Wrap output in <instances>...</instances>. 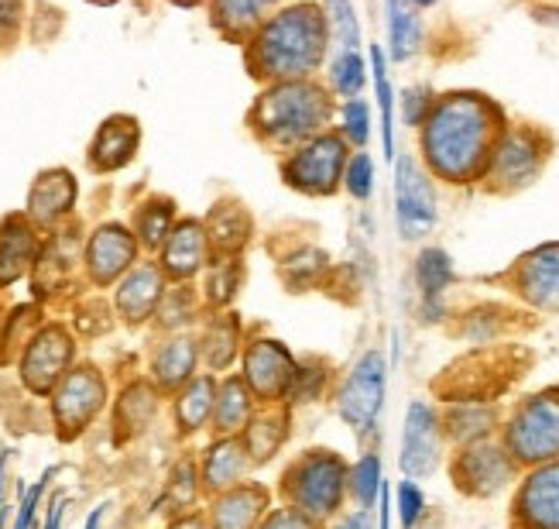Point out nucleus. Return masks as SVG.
<instances>
[{"mask_svg": "<svg viewBox=\"0 0 559 529\" xmlns=\"http://www.w3.org/2000/svg\"><path fill=\"white\" fill-rule=\"evenodd\" d=\"M100 519H104V509H93L86 519V529H100Z\"/></svg>", "mask_w": 559, "mask_h": 529, "instance_id": "obj_58", "label": "nucleus"}, {"mask_svg": "<svg viewBox=\"0 0 559 529\" xmlns=\"http://www.w3.org/2000/svg\"><path fill=\"white\" fill-rule=\"evenodd\" d=\"M326 269H330V258L320 248H299L296 255L285 258V282L296 289H309L320 282Z\"/></svg>", "mask_w": 559, "mask_h": 529, "instance_id": "obj_41", "label": "nucleus"}, {"mask_svg": "<svg viewBox=\"0 0 559 529\" xmlns=\"http://www.w3.org/2000/svg\"><path fill=\"white\" fill-rule=\"evenodd\" d=\"M176 227V207L168 200H148L138 210V240L144 248H162Z\"/></svg>", "mask_w": 559, "mask_h": 529, "instance_id": "obj_37", "label": "nucleus"}, {"mask_svg": "<svg viewBox=\"0 0 559 529\" xmlns=\"http://www.w3.org/2000/svg\"><path fill=\"white\" fill-rule=\"evenodd\" d=\"M330 48L326 11L312 0H299L261 24L248 42V66L258 80L292 83L309 80L323 66Z\"/></svg>", "mask_w": 559, "mask_h": 529, "instance_id": "obj_2", "label": "nucleus"}, {"mask_svg": "<svg viewBox=\"0 0 559 529\" xmlns=\"http://www.w3.org/2000/svg\"><path fill=\"white\" fill-rule=\"evenodd\" d=\"M416 8H432V4H440V0H412Z\"/></svg>", "mask_w": 559, "mask_h": 529, "instance_id": "obj_60", "label": "nucleus"}, {"mask_svg": "<svg viewBox=\"0 0 559 529\" xmlns=\"http://www.w3.org/2000/svg\"><path fill=\"white\" fill-rule=\"evenodd\" d=\"M11 513H14V509H0V529H8V522H11Z\"/></svg>", "mask_w": 559, "mask_h": 529, "instance_id": "obj_59", "label": "nucleus"}, {"mask_svg": "<svg viewBox=\"0 0 559 529\" xmlns=\"http://www.w3.org/2000/svg\"><path fill=\"white\" fill-rule=\"evenodd\" d=\"M162 296H165V272L155 269V264H138V269H131L120 279L114 303L128 324H144L152 313H158Z\"/></svg>", "mask_w": 559, "mask_h": 529, "instance_id": "obj_22", "label": "nucleus"}, {"mask_svg": "<svg viewBox=\"0 0 559 529\" xmlns=\"http://www.w3.org/2000/svg\"><path fill=\"white\" fill-rule=\"evenodd\" d=\"M173 4H179V8H197L200 0H173Z\"/></svg>", "mask_w": 559, "mask_h": 529, "instance_id": "obj_61", "label": "nucleus"}, {"mask_svg": "<svg viewBox=\"0 0 559 529\" xmlns=\"http://www.w3.org/2000/svg\"><path fill=\"white\" fill-rule=\"evenodd\" d=\"M69 361H72V337L62 327L35 330L32 341L24 344L21 378H24V385H28L35 396H45V392H52L56 385L66 378Z\"/></svg>", "mask_w": 559, "mask_h": 529, "instance_id": "obj_15", "label": "nucleus"}, {"mask_svg": "<svg viewBox=\"0 0 559 529\" xmlns=\"http://www.w3.org/2000/svg\"><path fill=\"white\" fill-rule=\"evenodd\" d=\"M158 409V396L148 389V385H131V389L120 396V405H117V426L128 430V433H141L148 426V420L155 416Z\"/></svg>", "mask_w": 559, "mask_h": 529, "instance_id": "obj_38", "label": "nucleus"}, {"mask_svg": "<svg viewBox=\"0 0 559 529\" xmlns=\"http://www.w3.org/2000/svg\"><path fill=\"white\" fill-rule=\"evenodd\" d=\"M272 492L254 485V481H240L213 498L210 505V529H258L269 516Z\"/></svg>", "mask_w": 559, "mask_h": 529, "instance_id": "obj_18", "label": "nucleus"}, {"mask_svg": "<svg viewBox=\"0 0 559 529\" xmlns=\"http://www.w3.org/2000/svg\"><path fill=\"white\" fill-rule=\"evenodd\" d=\"M138 120L134 117H110L96 131L90 144V165L96 173H114V168L128 165L138 152Z\"/></svg>", "mask_w": 559, "mask_h": 529, "instance_id": "obj_24", "label": "nucleus"}, {"mask_svg": "<svg viewBox=\"0 0 559 529\" xmlns=\"http://www.w3.org/2000/svg\"><path fill=\"white\" fill-rule=\"evenodd\" d=\"M515 529H559V461L528 468L512 498Z\"/></svg>", "mask_w": 559, "mask_h": 529, "instance_id": "obj_13", "label": "nucleus"}, {"mask_svg": "<svg viewBox=\"0 0 559 529\" xmlns=\"http://www.w3.org/2000/svg\"><path fill=\"white\" fill-rule=\"evenodd\" d=\"M216 378L213 375H200L192 378L189 385H182L179 396H176V426L179 433H200L210 420H213V409H216Z\"/></svg>", "mask_w": 559, "mask_h": 529, "instance_id": "obj_29", "label": "nucleus"}, {"mask_svg": "<svg viewBox=\"0 0 559 529\" xmlns=\"http://www.w3.org/2000/svg\"><path fill=\"white\" fill-rule=\"evenodd\" d=\"M423 48V17L412 0H388V56L408 62Z\"/></svg>", "mask_w": 559, "mask_h": 529, "instance_id": "obj_30", "label": "nucleus"}, {"mask_svg": "<svg viewBox=\"0 0 559 529\" xmlns=\"http://www.w3.org/2000/svg\"><path fill=\"white\" fill-rule=\"evenodd\" d=\"M192 289H176V293H165L158 303V320L162 327H182L192 317Z\"/></svg>", "mask_w": 559, "mask_h": 529, "instance_id": "obj_47", "label": "nucleus"}, {"mask_svg": "<svg viewBox=\"0 0 559 529\" xmlns=\"http://www.w3.org/2000/svg\"><path fill=\"white\" fill-rule=\"evenodd\" d=\"M4 471H8V454H0V498H4ZM4 509V505H0Z\"/></svg>", "mask_w": 559, "mask_h": 529, "instance_id": "obj_57", "label": "nucleus"}, {"mask_svg": "<svg viewBox=\"0 0 559 529\" xmlns=\"http://www.w3.org/2000/svg\"><path fill=\"white\" fill-rule=\"evenodd\" d=\"M333 120L330 93L312 80L272 83L251 107V128L261 141L275 149H299V144L323 134Z\"/></svg>", "mask_w": 559, "mask_h": 529, "instance_id": "obj_3", "label": "nucleus"}, {"mask_svg": "<svg viewBox=\"0 0 559 529\" xmlns=\"http://www.w3.org/2000/svg\"><path fill=\"white\" fill-rule=\"evenodd\" d=\"M197 485H200V474L192 468V461H182L173 474V495H176V505H189L192 495H197Z\"/></svg>", "mask_w": 559, "mask_h": 529, "instance_id": "obj_51", "label": "nucleus"}, {"mask_svg": "<svg viewBox=\"0 0 559 529\" xmlns=\"http://www.w3.org/2000/svg\"><path fill=\"white\" fill-rule=\"evenodd\" d=\"M76 203V179L66 168H48L41 173L28 192V221L38 227H52Z\"/></svg>", "mask_w": 559, "mask_h": 529, "instance_id": "obj_23", "label": "nucleus"}, {"mask_svg": "<svg viewBox=\"0 0 559 529\" xmlns=\"http://www.w3.org/2000/svg\"><path fill=\"white\" fill-rule=\"evenodd\" d=\"M134 258H138V237L120 224H104L93 231L86 245V272L96 285H110L124 272H131Z\"/></svg>", "mask_w": 559, "mask_h": 529, "instance_id": "obj_17", "label": "nucleus"}, {"mask_svg": "<svg viewBox=\"0 0 559 529\" xmlns=\"http://www.w3.org/2000/svg\"><path fill=\"white\" fill-rule=\"evenodd\" d=\"M251 457L248 447L240 437H216L206 450H203V465H200V485L210 495H221L240 481L248 478L251 471Z\"/></svg>", "mask_w": 559, "mask_h": 529, "instance_id": "obj_20", "label": "nucleus"}, {"mask_svg": "<svg viewBox=\"0 0 559 529\" xmlns=\"http://www.w3.org/2000/svg\"><path fill=\"white\" fill-rule=\"evenodd\" d=\"M512 282L525 306L539 313H559V245H539L522 255Z\"/></svg>", "mask_w": 559, "mask_h": 529, "instance_id": "obj_16", "label": "nucleus"}, {"mask_svg": "<svg viewBox=\"0 0 559 529\" xmlns=\"http://www.w3.org/2000/svg\"><path fill=\"white\" fill-rule=\"evenodd\" d=\"M52 468H48L35 485L24 492V498H21V505H17V513H14V529H32V519H35V509H38V498H41V492H45V485L52 481Z\"/></svg>", "mask_w": 559, "mask_h": 529, "instance_id": "obj_49", "label": "nucleus"}, {"mask_svg": "<svg viewBox=\"0 0 559 529\" xmlns=\"http://www.w3.org/2000/svg\"><path fill=\"white\" fill-rule=\"evenodd\" d=\"M371 69H374V101L381 114V149L388 162H395V90L392 80H388V59L381 45H371Z\"/></svg>", "mask_w": 559, "mask_h": 529, "instance_id": "obj_32", "label": "nucleus"}, {"mask_svg": "<svg viewBox=\"0 0 559 529\" xmlns=\"http://www.w3.org/2000/svg\"><path fill=\"white\" fill-rule=\"evenodd\" d=\"M66 502H69L66 495H56V498H52V505H48V519H45V529H59Z\"/></svg>", "mask_w": 559, "mask_h": 529, "instance_id": "obj_56", "label": "nucleus"}, {"mask_svg": "<svg viewBox=\"0 0 559 529\" xmlns=\"http://www.w3.org/2000/svg\"><path fill=\"white\" fill-rule=\"evenodd\" d=\"M17 21H21V4H17V0H0V38L14 35Z\"/></svg>", "mask_w": 559, "mask_h": 529, "instance_id": "obj_53", "label": "nucleus"}, {"mask_svg": "<svg viewBox=\"0 0 559 529\" xmlns=\"http://www.w3.org/2000/svg\"><path fill=\"white\" fill-rule=\"evenodd\" d=\"M237 282H240V261L227 258L221 264H213L206 275V299L213 306H227L237 293Z\"/></svg>", "mask_w": 559, "mask_h": 529, "instance_id": "obj_45", "label": "nucleus"}, {"mask_svg": "<svg viewBox=\"0 0 559 529\" xmlns=\"http://www.w3.org/2000/svg\"><path fill=\"white\" fill-rule=\"evenodd\" d=\"M272 8L275 0H213V24L230 42H251Z\"/></svg>", "mask_w": 559, "mask_h": 529, "instance_id": "obj_26", "label": "nucleus"}, {"mask_svg": "<svg viewBox=\"0 0 559 529\" xmlns=\"http://www.w3.org/2000/svg\"><path fill=\"white\" fill-rule=\"evenodd\" d=\"M368 83V66H364L357 48H340L336 59L330 62V86L336 96L344 101H354V96Z\"/></svg>", "mask_w": 559, "mask_h": 529, "instance_id": "obj_36", "label": "nucleus"}, {"mask_svg": "<svg viewBox=\"0 0 559 529\" xmlns=\"http://www.w3.org/2000/svg\"><path fill=\"white\" fill-rule=\"evenodd\" d=\"M285 437H288V413H282V409H264V413H254L251 423L245 426V433H240L251 465H269L272 457L282 450Z\"/></svg>", "mask_w": 559, "mask_h": 529, "instance_id": "obj_31", "label": "nucleus"}, {"mask_svg": "<svg viewBox=\"0 0 559 529\" xmlns=\"http://www.w3.org/2000/svg\"><path fill=\"white\" fill-rule=\"evenodd\" d=\"M254 392L240 375H230L221 389H216V409H213V430L221 437H237L254 416Z\"/></svg>", "mask_w": 559, "mask_h": 529, "instance_id": "obj_27", "label": "nucleus"}, {"mask_svg": "<svg viewBox=\"0 0 559 529\" xmlns=\"http://www.w3.org/2000/svg\"><path fill=\"white\" fill-rule=\"evenodd\" d=\"M384 392H388V357L378 348H371L354 361L347 378L340 381V392H336L340 420H344L357 437H368L378 426V416L384 409Z\"/></svg>", "mask_w": 559, "mask_h": 529, "instance_id": "obj_7", "label": "nucleus"}, {"mask_svg": "<svg viewBox=\"0 0 559 529\" xmlns=\"http://www.w3.org/2000/svg\"><path fill=\"white\" fill-rule=\"evenodd\" d=\"M501 444L519 468L559 461V385L525 396L501 426Z\"/></svg>", "mask_w": 559, "mask_h": 529, "instance_id": "obj_5", "label": "nucleus"}, {"mask_svg": "<svg viewBox=\"0 0 559 529\" xmlns=\"http://www.w3.org/2000/svg\"><path fill=\"white\" fill-rule=\"evenodd\" d=\"M237 354H245V351H240V320L234 317V313L210 320V327L203 333V357H206V365L213 372H224V368L234 365Z\"/></svg>", "mask_w": 559, "mask_h": 529, "instance_id": "obj_33", "label": "nucleus"}, {"mask_svg": "<svg viewBox=\"0 0 559 529\" xmlns=\"http://www.w3.org/2000/svg\"><path fill=\"white\" fill-rule=\"evenodd\" d=\"M436 221H440V210H436V189L429 183V173L412 158L402 155L395 162V224L405 240H423Z\"/></svg>", "mask_w": 559, "mask_h": 529, "instance_id": "obj_10", "label": "nucleus"}, {"mask_svg": "<svg viewBox=\"0 0 559 529\" xmlns=\"http://www.w3.org/2000/svg\"><path fill=\"white\" fill-rule=\"evenodd\" d=\"M432 104H436V101H432L429 86H408V90L402 93V117H405V125L423 128V120L429 117Z\"/></svg>", "mask_w": 559, "mask_h": 529, "instance_id": "obj_48", "label": "nucleus"}, {"mask_svg": "<svg viewBox=\"0 0 559 529\" xmlns=\"http://www.w3.org/2000/svg\"><path fill=\"white\" fill-rule=\"evenodd\" d=\"M450 474H453V485L471 495V498H495L501 495L508 485H515L519 478V461L501 440H477V444H467L460 447L453 465H450Z\"/></svg>", "mask_w": 559, "mask_h": 529, "instance_id": "obj_8", "label": "nucleus"}, {"mask_svg": "<svg viewBox=\"0 0 559 529\" xmlns=\"http://www.w3.org/2000/svg\"><path fill=\"white\" fill-rule=\"evenodd\" d=\"M340 134L347 138V144H368L371 138V107L360 101V96H354V101H344V107H340Z\"/></svg>", "mask_w": 559, "mask_h": 529, "instance_id": "obj_44", "label": "nucleus"}, {"mask_svg": "<svg viewBox=\"0 0 559 529\" xmlns=\"http://www.w3.org/2000/svg\"><path fill=\"white\" fill-rule=\"evenodd\" d=\"M323 11L330 21V38H336L340 48L360 45V21L354 11V0H323Z\"/></svg>", "mask_w": 559, "mask_h": 529, "instance_id": "obj_42", "label": "nucleus"}, {"mask_svg": "<svg viewBox=\"0 0 559 529\" xmlns=\"http://www.w3.org/2000/svg\"><path fill=\"white\" fill-rule=\"evenodd\" d=\"M419 317H423V324H443V317H447V303H443V296L423 299Z\"/></svg>", "mask_w": 559, "mask_h": 529, "instance_id": "obj_54", "label": "nucleus"}, {"mask_svg": "<svg viewBox=\"0 0 559 529\" xmlns=\"http://www.w3.org/2000/svg\"><path fill=\"white\" fill-rule=\"evenodd\" d=\"M104 402H107V385H104L100 372H93V368L69 372L59 381L56 399H52L56 426L62 437H76V433H83L93 423V416L104 409Z\"/></svg>", "mask_w": 559, "mask_h": 529, "instance_id": "obj_14", "label": "nucleus"}, {"mask_svg": "<svg viewBox=\"0 0 559 529\" xmlns=\"http://www.w3.org/2000/svg\"><path fill=\"white\" fill-rule=\"evenodd\" d=\"M381 489H384V471H381V454L378 450H368L360 454V461L350 465V498L357 502V509H374L378 498H381Z\"/></svg>", "mask_w": 559, "mask_h": 529, "instance_id": "obj_35", "label": "nucleus"}, {"mask_svg": "<svg viewBox=\"0 0 559 529\" xmlns=\"http://www.w3.org/2000/svg\"><path fill=\"white\" fill-rule=\"evenodd\" d=\"M197 361H200L197 341H189V337H173V341L158 348V354H155V361H152V378H155L158 389H165V392H179L182 385L192 381V372H197Z\"/></svg>", "mask_w": 559, "mask_h": 529, "instance_id": "obj_28", "label": "nucleus"}, {"mask_svg": "<svg viewBox=\"0 0 559 529\" xmlns=\"http://www.w3.org/2000/svg\"><path fill=\"white\" fill-rule=\"evenodd\" d=\"M210 258V231L200 221H182L162 245V272L176 282H189L206 269Z\"/></svg>", "mask_w": 559, "mask_h": 529, "instance_id": "obj_19", "label": "nucleus"}, {"mask_svg": "<svg viewBox=\"0 0 559 529\" xmlns=\"http://www.w3.org/2000/svg\"><path fill=\"white\" fill-rule=\"evenodd\" d=\"M501 134V114L477 93H450L432 104L419 128L423 158L429 173L443 183H477L488 173L495 141Z\"/></svg>", "mask_w": 559, "mask_h": 529, "instance_id": "obj_1", "label": "nucleus"}, {"mask_svg": "<svg viewBox=\"0 0 559 529\" xmlns=\"http://www.w3.org/2000/svg\"><path fill=\"white\" fill-rule=\"evenodd\" d=\"M350 485V468L333 450H306L292 461L282 474V498L296 513L309 516L312 522L326 526L333 516L344 513Z\"/></svg>", "mask_w": 559, "mask_h": 529, "instance_id": "obj_4", "label": "nucleus"}, {"mask_svg": "<svg viewBox=\"0 0 559 529\" xmlns=\"http://www.w3.org/2000/svg\"><path fill=\"white\" fill-rule=\"evenodd\" d=\"M392 502H395L402 529H419V522L426 519V495L419 489V481L416 478H402L399 489L392 492Z\"/></svg>", "mask_w": 559, "mask_h": 529, "instance_id": "obj_43", "label": "nucleus"}, {"mask_svg": "<svg viewBox=\"0 0 559 529\" xmlns=\"http://www.w3.org/2000/svg\"><path fill=\"white\" fill-rule=\"evenodd\" d=\"M344 186L354 200H371L374 192V158L368 152H357L347 158V168H344Z\"/></svg>", "mask_w": 559, "mask_h": 529, "instance_id": "obj_46", "label": "nucleus"}, {"mask_svg": "<svg viewBox=\"0 0 559 529\" xmlns=\"http://www.w3.org/2000/svg\"><path fill=\"white\" fill-rule=\"evenodd\" d=\"M96 4H114V0H96Z\"/></svg>", "mask_w": 559, "mask_h": 529, "instance_id": "obj_62", "label": "nucleus"}, {"mask_svg": "<svg viewBox=\"0 0 559 529\" xmlns=\"http://www.w3.org/2000/svg\"><path fill=\"white\" fill-rule=\"evenodd\" d=\"M443 420L436 413L432 402H408L405 409V423H402V447H399V465L405 478H426L440 468L443 461Z\"/></svg>", "mask_w": 559, "mask_h": 529, "instance_id": "obj_11", "label": "nucleus"}, {"mask_svg": "<svg viewBox=\"0 0 559 529\" xmlns=\"http://www.w3.org/2000/svg\"><path fill=\"white\" fill-rule=\"evenodd\" d=\"M168 529H210V519L200 516V513H186V516H179Z\"/></svg>", "mask_w": 559, "mask_h": 529, "instance_id": "obj_55", "label": "nucleus"}, {"mask_svg": "<svg viewBox=\"0 0 559 529\" xmlns=\"http://www.w3.org/2000/svg\"><path fill=\"white\" fill-rule=\"evenodd\" d=\"M326 381H330V372L323 361H299V368H296V378H292V389H288V399L285 405H309L323 396L326 389Z\"/></svg>", "mask_w": 559, "mask_h": 529, "instance_id": "obj_40", "label": "nucleus"}, {"mask_svg": "<svg viewBox=\"0 0 559 529\" xmlns=\"http://www.w3.org/2000/svg\"><path fill=\"white\" fill-rule=\"evenodd\" d=\"M543 158H546V149L536 131H525V128L501 131L484 179H491L501 189H522L539 176Z\"/></svg>", "mask_w": 559, "mask_h": 529, "instance_id": "obj_12", "label": "nucleus"}, {"mask_svg": "<svg viewBox=\"0 0 559 529\" xmlns=\"http://www.w3.org/2000/svg\"><path fill=\"white\" fill-rule=\"evenodd\" d=\"M240 368H245L248 389L254 392L258 402L264 405H278L288 399L292 378H296L299 361L282 341H272V337H254V341L240 354Z\"/></svg>", "mask_w": 559, "mask_h": 529, "instance_id": "obj_9", "label": "nucleus"}, {"mask_svg": "<svg viewBox=\"0 0 559 529\" xmlns=\"http://www.w3.org/2000/svg\"><path fill=\"white\" fill-rule=\"evenodd\" d=\"M443 433L456 447H467L477 440H491L498 433V405L488 399H453L443 413Z\"/></svg>", "mask_w": 559, "mask_h": 529, "instance_id": "obj_21", "label": "nucleus"}, {"mask_svg": "<svg viewBox=\"0 0 559 529\" xmlns=\"http://www.w3.org/2000/svg\"><path fill=\"white\" fill-rule=\"evenodd\" d=\"M456 269H453V258L443 248H423L416 258V285L423 299L432 296H447V289L453 285Z\"/></svg>", "mask_w": 559, "mask_h": 529, "instance_id": "obj_34", "label": "nucleus"}, {"mask_svg": "<svg viewBox=\"0 0 559 529\" xmlns=\"http://www.w3.org/2000/svg\"><path fill=\"white\" fill-rule=\"evenodd\" d=\"M206 231H210V237L216 240V245H221L230 255V251H237L248 240L251 224H248V216H245V210H240V207H216L213 216L206 221Z\"/></svg>", "mask_w": 559, "mask_h": 529, "instance_id": "obj_39", "label": "nucleus"}, {"mask_svg": "<svg viewBox=\"0 0 559 529\" xmlns=\"http://www.w3.org/2000/svg\"><path fill=\"white\" fill-rule=\"evenodd\" d=\"M258 529H323V526L312 522L302 513H296L292 505H282V509H272L269 516H264V522Z\"/></svg>", "mask_w": 559, "mask_h": 529, "instance_id": "obj_50", "label": "nucleus"}, {"mask_svg": "<svg viewBox=\"0 0 559 529\" xmlns=\"http://www.w3.org/2000/svg\"><path fill=\"white\" fill-rule=\"evenodd\" d=\"M344 168H347V138L336 131H323L285 155L282 179L285 186L306 192V197H333L344 186Z\"/></svg>", "mask_w": 559, "mask_h": 529, "instance_id": "obj_6", "label": "nucleus"}, {"mask_svg": "<svg viewBox=\"0 0 559 529\" xmlns=\"http://www.w3.org/2000/svg\"><path fill=\"white\" fill-rule=\"evenodd\" d=\"M330 529H374L368 509H354V513H340L330 519Z\"/></svg>", "mask_w": 559, "mask_h": 529, "instance_id": "obj_52", "label": "nucleus"}, {"mask_svg": "<svg viewBox=\"0 0 559 529\" xmlns=\"http://www.w3.org/2000/svg\"><path fill=\"white\" fill-rule=\"evenodd\" d=\"M35 255H38V240L32 224L21 221V216H8L0 224V285H11L14 279L28 272Z\"/></svg>", "mask_w": 559, "mask_h": 529, "instance_id": "obj_25", "label": "nucleus"}]
</instances>
